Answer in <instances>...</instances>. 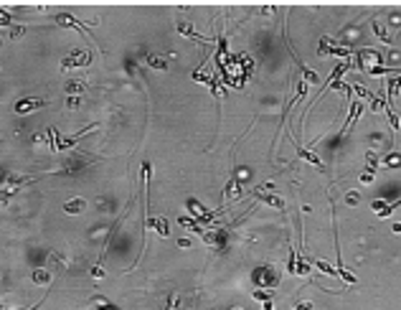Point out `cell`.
Here are the masks:
<instances>
[{"label":"cell","mask_w":401,"mask_h":310,"mask_svg":"<svg viewBox=\"0 0 401 310\" xmlns=\"http://www.w3.org/2000/svg\"><path fill=\"white\" fill-rule=\"evenodd\" d=\"M386 115H388V120H391V127H394V130H399L401 120H399V115L394 112V107H388V104H386Z\"/></svg>","instance_id":"obj_25"},{"label":"cell","mask_w":401,"mask_h":310,"mask_svg":"<svg viewBox=\"0 0 401 310\" xmlns=\"http://www.w3.org/2000/svg\"><path fill=\"white\" fill-rule=\"evenodd\" d=\"M56 23H59V26H64V28H82L84 33H89V26H84L82 20H76V18L66 16V13H59V16H56Z\"/></svg>","instance_id":"obj_9"},{"label":"cell","mask_w":401,"mask_h":310,"mask_svg":"<svg viewBox=\"0 0 401 310\" xmlns=\"http://www.w3.org/2000/svg\"><path fill=\"white\" fill-rule=\"evenodd\" d=\"M254 196L259 198V201H264L267 206H272V208H284V201L280 196H269V193H264L262 188H257V191H254Z\"/></svg>","instance_id":"obj_10"},{"label":"cell","mask_w":401,"mask_h":310,"mask_svg":"<svg viewBox=\"0 0 401 310\" xmlns=\"http://www.w3.org/2000/svg\"><path fill=\"white\" fill-rule=\"evenodd\" d=\"M92 163L86 158V155H71V158H66L64 160V165H61V173H76V171H82V168H86V165Z\"/></svg>","instance_id":"obj_6"},{"label":"cell","mask_w":401,"mask_h":310,"mask_svg":"<svg viewBox=\"0 0 401 310\" xmlns=\"http://www.w3.org/2000/svg\"><path fill=\"white\" fill-rule=\"evenodd\" d=\"M41 107H46V99L26 97V99H18L13 109H16V115H28V112H33V109H41Z\"/></svg>","instance_id":"obj_4"},{"label":"cell","mask_w":401,"mask_h":310,"mask_svg":"<svg viewBox=\"0 0 401 310\" xmlns=\"http://www.w3.org/2000/svg\"><path fill=\"white\" fill-rule=\"evenodd\" d=\"M145 64H148L150 69H158V71L168 69V59L160 56V53H148V56H145Z\"/></svg>","instance_id":"obj_12"},{"label":"cell","mask_w":401,"mask_h":310,"mask_svg":"<svg viewBox=\"0 0 401 310\" xmlns=\"http://www.w3.org/2000/svg\"><path fill=\"white\" fill-rule=\"evenodd\" d=\"M229 310H241V308H229Z\"/></svg>","instance_id":"obj_38"},{"label":"cell","mask_w":401,"mask_h":310,"mask_svg":"<svg viewBox=\"0 0 401 310\" xmlns=\"http://www.w3.org/2000/svg\"><path fill=\"white\" fill-rule=\"evenodd\" d=\"M175 28H178V33H181V36L191 38V41H206V38H200L198 33L193 31V26L188 23V20H178V23H175Z\"/></svg>","instance_id":"obj_13"},{"label":"cell","mask_w":401,"mask_h":310,"mask_svg":"<svg viewBox=\"0 0 401 310\" xmlns=\"http://www.w3.org/2000/svg\"><path fill=\"white\" fill-rule=\"evenodd\" d=\"M251 280H254V285H257V290H262V287L274 290V287L280 285V275L274 272L272 264H262V267H257L251 272Z\"/></svg>","instance_id":"obj_1"},{"label":"cell","mask_w":401,"mask_h":310,"mask_svg":"<svg viewBox=\"0 0 401 310\" xmlns=\"http://www.w3.org/2000/svg\"><path fill=\"white\" fill-rule=\"evenodd\" d=\"M155 231H158V234L160 237H168V219H165V216H158V219H155Z\"/></svg>","instance_id":"obj_21"},{"label":"cell","mask_w":401,"mask_h":310,"mask_svg":"<svg viewBox=\"0 0 401 310\" xmlns=\"http://www.w3.org/2000/svg\"><path fill=\"white\" fill-rule=\"evenodd\" d=\"M26 33V26H13L10 28V38H20Z\"/></svg>","instance_id":"obj_30"},{"label":"cell","mask_w":401,"mask_h":310,"mask_svg":"<svg viewBox=\"0 0 401 310\" xmlns=\"http://www.w3.org/2000/svg\"><path fill=\"white\" fill-rule=\"evenodd\" d=\"M355 92H358V97H366V99H368V102H371V109H373L376 115L386 109V104H384V102H381V99H378L376 94H371L368 89H366V86H358V84H355Z\"/></svg>","instance_id":"obj_7"},{"label":"cell","mask_w":401,"mask_h":310,"mask_svg":"<svg viewBox=\"0 0 401 310\" xmlns=\"http://www.w3.org/2000/svg\"><path fill=\"white\" fill-rule=\"evenodd\" d=\"M218 51H221V53H224V51H226V38H224V36H221V38H218Z\"/></svg>","instance_id":"obj_35"},{"label":"cell","mask_w":401,"mask_h":310,"mask_svg":"<svg viewBox=\"0 0 401 310\" xmlns=\"http://www.w3.org/2000/svg\"><path fill=\"white\" fill-rule=\"evenodd\" d=\"M185 208H188V214H191V216H196V221H203V224H211V219H214V214L206 211V208L200 206L196 198H188V201H185Z\"/></svg>","instance_id":"obj_5"},{"label":"cell","mask_w":401,"mask_h":310,"mask_svg":"<svg viewBox=\"0 0 401 310\" xmlns=\"http://www.w3.org/2000/svg\"><path fill=\"white\" fill-rule=\"evenodd\" d=\"M300 69H302V76H305L307 84H320V76H317L315 71H310L307 66H302V64H300Z\"/></svg>","instance_id":"obj_24"},{"label":"cell","mask_w":401,"mask_h":310,"mask_svg":"<svg viewBox=\"0 0 401 310\" xmlns=\"http://www.w3.org/2000/svg\"><path fill=\"white\" fill-rule=\"evenodd\" d=\"M84 208H86V201H84V198H79V196H76V198H69V201H64V211H66V214H82Z\"/></svg>","instance_id":"obj_14"},{"label":"cell","mask_w":401,"mask_h":310,"mask_svg":"<svg viewBox=\"0 0 401 310\" xmlns=\"http://www.w3.org/2000/svg\"><path fill=\"white\" fill-rule=\"evenodd\" d=\"M178 308V295H170V300H168V310H175Z\"/></svg>","instance_id":"obj_33"},{"label":"cell","mask_w":401,"mask_h":310,"mask_svg":"<svg viewBox=\"0 0 401 310\" xmlns=\"http://www.w3.org/2000/svg\"><path fill=\"white\" fill-rule=\"evenodd\" d=\"M36 308H38V305H33V308H20V310H36Z\"/></svg>","instance_id":"obj_37"},{"label":"cell","mask_w":401,"mask_h":310,"mask_svg":"<svg viewBox=\"0 0 401 310\" xmlns=\"http://www.w3.org/2000/svg\"><path fill=\"white\" fill-rule=\"evenodd\" d=\"M31 181H36V178H31V175H8L5 178V183H3V206L8 204V198H10V191H18L20 186H26V183H31Z\"/></svg>","instance_id":"obj_3"},{"label":"cell","mask_w":401,"mask_h":310,"mask_svg":"<svg viewBox=\"0 0 401 310\" xmlns=\"http://www.w3.org/2000/svg\"><path fill=\"white\" fill-rule=\"evenodd\" d=\"M313 264H315L317 270H322L325 275H330V277H338V267H330L325 259H313Z\"/></svg>","instance_id":"obj_20"},{"label":"cell","mask_w":401,"mask_h":310,"mask_svg":"<svg viewBox=\"0 0 401 310\" xmlns=\"http://www.w3.org/2000/svg\"><path fill=\"white\" fill-rule=\"evenodd\" d=\"M64 89H66V94H69V97H79V94L86 92V82H82V79H69V82L64 84Z\"/></svg>","instance_id":"obj_11"},{"label":"cell","mask_w":401,"mask_h":310,"mask_svg":"<svg viewBox=\"0 0 401 310\" xmlns=\"http://www.w3.org/2000/svg\"><path fill=\"white\" fill-rule=\"evenodd\" d=\"M358 201H361V193H355V191H351L348 196H345V204H348V206H355Z\"/></svg>","instance_id":"obj_28"},{"label":"cell","mask_w":401,"mask_h":310,"mask_svg":"<svg viewBox=\"0 0 401 310\" xmlns=\"http://www.w3.org/2000/svg\"><path fill=\"white\" fill-rule=\"evenodd\" d=\"M66 107H69V109H76V107H79V99H76V97H69V99H66Z\"/></svg>","instance_id":"obj_32"},{"label":"cell","mask_w":401,"mask_h":310,"mask_svg":"<svg viewBox=\"0 0 401 310\" xmlns=\"http://www.w3.org/2000/svg\"><path fill=\"white\" fill-rule=\"evenodd\" d=\"M92 277H97V280H102V277H104V267H102V262H97L94 267H92Z\"/></svg>","instance_id":"obj_27"},{"label":"cell","mask_w":401,"mask_h":310,"mask_svg":"<svg viewBox=\"0 0 401 310\" xmlns=\"http://www.w3.org/2000/svg\"><path fill=\"white\" fill-rule=\"evenodd\" d=\"M254 297L262 300V303H269L272 300V290H254Z\"/></svg>","instance_id":"obj_26"},{"label":"cell","mask_w":401,"mask_h":310,"mask_svg":"<svg viewBox=\"0 0 401 310\" xmlns=\"http://www.w3.org/2000/svg\"><path fill=\"white\" fill-rule=\"evenodd\" d=\"M295 310H315V303L313 300H302V303H297Z\"/></svg>","instance_id":"obj_31"},{"label":"cell","mask_w":401,"mask_h":310,"mask_svg":"<svg viewBox=\"0 0 401 310\" xmlns=\"http://www.w3.org/2000/svg\"><path fill=\"white\" fill-rule=\"evenodd\" d=\"M33 282L36 285H46V282H51V270H33Z\"/></svg>","instance_id":"obj_19"},{"label":"cell","mask_w":401,"mask_h":310,"mask_svg":"<svg viewBox=\"0 0 401 310\" xmlns=\"http://www.w3.org/2000/svg\"><path fill=\"white\" fill-rule=\"evenodd\" d=\"M297 254H295V249L292 247H289V257H287V272L289 275H297Z\"/></svg>","instance_id":"obj_22"},{"label":"cell","mask_w":401,"mask_h":310,"mask_svg":"<svg viewBox=\"0 0 401 310\" xmlns=\"http://www.w3.org/2000/svg\"><path fill=\"white\" fill-rule=\"evenodd\" d=\"M178 244H181V247L185 249V247H191V239H178Z\"/></svg>","instance_id":"obj_36"},{"label":"cell","mask_w":401,"mask_h":310,"mask_svg":"<svg viewBox=\"0 0 401 310\" xmlns=\"http://www.w3.org/2000/svg\"><path fill=\"white\" fill-rule=\"evenodd\" d=\"M386 89H388L386 104H388V107H394V99H396V94L401 92V76H391V79H386Z\"/></svg>","instance_id":"obj_8"},{"label":"cell","mask_w":401,"mask_h":310,"mask_svg":"<svg viewBox=\"0 0 401 310\" xmlns=\"http://www.w3.org/2000/svg\"><path fill=\"white\" fill-rule=\"evenodd\" d=\"M239 196H241L239 183H236V178H231V181L226 183V188H224V198H226V201H236Z\"/></svg>","instance_id":"obj_17"},{"label":"cell","mask_w":401,"mask_h":310,"mask_svg":"<svg viewBox=\"0 0 401 310\" xmlns=\"http://www.w3.org/2000/svg\"><path fill=\"white\" fill-rule=\"evenodd\" d=\"M49 264L53 270H59V272H64V270H69V262H66V257H61L59 252H49Z\"/></svg>","instance_id":"obj_15"},{"label":"cell","mask_w":401,"mask_h":310,"mask_svg":"<svg viewBox=\"0 0 401 310\" xmlns=\"http://www.w3.org/2000/svg\"><path fill=\"white\" fill-rule=\"evenodd\" d=\"M386 165H391V168H394V165H401V153H399V155H396V153L388 155V158H386Z\"/></svg>","instance_id":"obj_29"},{"label":"cell","mask_w":401,"mask_h":310,"mask_svg":"<svg viewBox=\"0 0 401 310\" xmlns=\"http://www.w3.org/2000/svg\"><path fill=\"white\" fill-rule=\"evenodd\" d=\"M92 51H69L66 56L61 59V69L64 71H71V69H79V66H89L92 64Z\"/></svg>","instance_id":"obj_2"},{"label":"cell","mask_w":401,"mask_h":310,"mask_svg":"<svg viewBox=\"0 0 401 310\" xmlns=\"http://www.w3.org/2000/svg\"><path fill=\"white\" fill-rule=\"evenodd\" d=\"M373 33H376V36H378V38H381L384 43H391V41H394V38H391V36H388V33L384 31V26H381V23H378V20H373Z\"/></svg>","instance_id":"obj_23"},{"label":"cell","mask_w":401,"mask_h":310,"mask_svg":"<svg viewBox=\"0 0 401 310\" xmlns=\"http://www.w3.org/2000/svg\"><path fill=\"white\" fill-rule=\"evenodd\" d=\"M361 181H363V183H373V173H368V171H366V173L361 175Z\"/></svg>","instance_id":"obj_34"},{"label":"cell","mask_w":401,"mask_h":310,"mask_svg":"<svg viewBox=\"0 0 401 310\" xmlns=\"http://www.w3.org/2000/svg\"><path fill=\"white\" fill-rule=\"evenodd\" d=\"M297 155H300V158H302V160H307L310 165H317L320 171H325V165L320 163V158H317V155H315L313 150H307V148H297Z\"/></svg>","instance_id":"obj_16"},{"label":"cell","mask_w":401,"mask_h":310,"mask_svg":"<svg viewBox=\"0 0 401 310\" xmlns=\"http://www.w3.org/2000/svg\"><path fill=\"white\" fill-rule=\"evenodd\" d=\"M361 112H363V104H361V102H353V109H351V117H348V120H345V127H343V132H345V130H348V127H351V125L355 122V120H358V117H361Z\"/></svg>","instance_id":"obj_18"}]
</instances>
